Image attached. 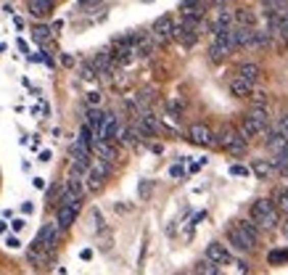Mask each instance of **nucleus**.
<instances>
[{
  "instance_id": "1",
  "label": "nucleus",
  "mask_w": 288,
  "mask_h": 275,
  "mask_svg": "<svg viewBox=\"0 0 288 275\" xmlns=\"http://www.w3.org/2000/svg\"><path fill=\"white\" fill-rule=\"evenodd\" d=\"M214 146L227 151V154H233V156H244L246 154V141L241 138V132L230 125H225L217 135H214Z\"/></svg>"
},
{
  "instance_id": "2",
  "label": "nucleus",
  "mask_w": 288,
  "mask_h": 275,
  "mask_svg": "<svg viewBox=\"0 0 288 275\" xmlns=\"http://www.w3.org/2000/svg\"><path fill=\"white\" fill-rule=\"evenodd\" d=\"M251 222L256 227H272L278 222V212L272 207V198H256L251 204Z\"/></svg>"
},
{
  "instance_id": "3",
  "label": "nucleus",
  "mask_w": 288,
  "mask_h": 275,
  "mask_svg": "<svg viewBox=\"0 0 288 275\" xmlns=\"http://www.w3.org/2000/svg\"><path fill=\"white\" fill-rule=\"evenodd\" d=\"M109 172H111V164L95 159L93 164L87 167V172H85V188L87 191H101L103 182H106V177H109Z\"/></svg>"
},
{
  "instance_id": "4",
  "label": "nucleus",
  "mask_w": 288,
  "mask_h": 275,
  "mask_svg": "<svg viewBox=\"0 0 288 275\" xmlns=\"http://www.w3.org/2000/svg\"><path fill=\"white\" fill-rule=\"evenodd\" d=\"M58 236H61V227H58L56 222H48V225L40 227V233L32 241V246L35 249H42V251H53L56 243H58Z\"/></svg>"
},
{
  "instance_id": "5",
  "label": "nucleus",
  "mask_w": 288,
  "mask_h": 275,
  "mask_svg": "<svg viewBox=\"0 0 288 275\" xmlns=\"http://www.w3.org/2000/svg\"><path fill=\"white\" fill-rule=\"evenodd\" d=\"M172 29H175V19L170 13H164V16L156 19L154 29H151V37H154L156 45H166V42H172Z\"/></svg>"
},
{
  "instance_id": "6",
  "label": "nucleus",
  "mask_w": 288,
  "mask_h": 275,
  "mask_svg": "<svg viewBox=\"0 0 288 275\" xmlns=\"http://www.w3.org/2000/svg\"><path fill=\"white\" fill-rule=\"evenodd\" d=\"M227 243H230L233 249H238V251H254V249H256V243H254L244 231H241L238 225H230V227H227Z\"/></svg>"
},
{
  "instance_id": "7",
  "label": "nucleus",
  "mask_w": 288,
  "mask_h": 275,
  "mask_svg": "<svg viewBox=\"0 0 288 275\" xmlns=\"http://www.w3.org/2000/svg\"><path fill=\"white\" fill-rule=\"evenodd\" d=\"M204 259H209V262H214V265H233V254L227 251V246L225 243H209L206 246V254H204Z\"/></svg>"
},
{
  "instance_id": "8",
  "label": "nucleus",
  "mask_w": 288,
  "mask_h": 275,
  "mask_svg": "<svg viewBox=\"0 0 288 275\" xmlns=\"http://www.w3.org/2000/svg\"><path fill=\"white\" fill-rule=\"evenodd\" d=\"M188 141L196 143V146H214V132H211L206 125H190L188 127Z\"/></svg>"
},
{
  "instance_id": "9",
  "label": "nucleus",
  "mask_w": 288,
  "mask_h": 275,
  "mask_svg": "<svg viewBox=\"0 0 288 275\" xmlns=\"http://www.w3.org/2000/svg\"><path fill=\"white\" fill-rule=\"evenodd\" d=\"M90 151L95 154V159H98V162H106V164H114V162H116V146H114V143L95 141Z\"/></svg>"
},
{
  "instance_id": "10",
  "label": "nucleus",
  "mask_w": 288,
  "mask_h": 275,
  "mask_svg": "<svg viewBox=\"0 0 288 275\" xmlns=\"http://www.w3.org/2000/svg\"><path fill=\"white\" fill-rule=\"evenodd\" d=\"M77 212H80V207H56V225L61 231H69L74 220H77Z\"/></svg>"
},
{
  "instance_id": "11",
  "label": "nucleus",
  "mask_w": 288,
  "mask_h": 275,
  "mask_svg": "<svg viewBox=\"0 0 288 275\" xmlns=\"http://www.w3.org/2000/svg\"><path fill=\"white\" fill-rule=\"evenodd\" d=\"M267 127L262 125V122H256L254 117H244V122H241V138H244V141H251V138H256V135H262Z\"/></svg>"
},
{
  "instance_id": "12",
  "label": "nucleus",
  "mask_w": 288,
  "mask_h": 275,
  "mask_svg": "<svg viewBox=\"0 0 288 275\" xmlns=\"http://www.w3.org/2000/svg\"><path fill=\"white\" fill-rule=\"evenodd\" d=\"M103 122H106V114L98 109V106H93V109H90L87 111V122H85V125L90 127V130H93V135H95V141H98V138H101V130H103Z\"/></svg>"
},
{
  "instance_id": "13",
  "label": "nucleus",
  "mask_w": 288,
  "mask_h": 275,
  "mask_svg": "<svg viewBox=\"0 0 288 275\" xmlns=\"http://www.w3.org/2000/svg\"><path fill=\"white\" fill-rule=\"evenodd\" d=\"M53 11V0H29V13L35 19H45Z\"/></svg>"
},
{
  "instance_id": "14",
  "label": "nucleus",
  "mask_w": 288,
  "mask_h": 275,
  "mask_svg": "<svg viewBox=\"0 0 288 275\" xmlns=\"http://www.w3.org/2000/svg\"><path fill=\"white\" fill-rule=\"evenodd\" d=\"M259 74H262V69H259V64H254V61H249V64H244V66L238 69V77L246 80V82H251V85L259 82Z\"/></svg>"
},
{
  "instance_id": "15",
  "label": "nucleus",
  "mask_w": 288,
  "mask_h": 275,
  "mask_svg": "<svg viewBox=\"0 0 288 275\" xmlns=\"http://www.w3.org/2000/svg\"><path fill=\"white\" fill-rule=\"evenodd\" d=\"M251 90H254V85L246 82V80H241V77H235V80L230 82V93H233L235 98H249Z\"/></svg>"
},
{
  "instance_id": "16",
  "label": "nucleus",
  "mask_w": 288,
  "mask_h": 275,
  "mask_svg": "<svg viewBox=\"0 0 288 275\" xmlns=\"http://www.w3.org/2000/svg\"><path fill=\"white\" fill-rule=\"evenodd\" d=\"M193 275H222V270H220V265L209 262V259H199L193 265Z\"/></svg>"
},
{
  "instance_id": "17",
  "label": "nucleus",
  "mask_w": 288,
  "mask_h": 275,
  "mask_svg": "<svg viewBox=\"0 0 288 275\" xmlns=\"http://www.w3.org/2000/svg\"><path fill=\"white\" fill-rule=\"evenodd\" d=\"M233 21H235V27H251V29L256 27V19H254V13H251V11H246V8L235 11Z\"/></svg>"
},
{
  "instance_id": "18",
  "label": "nucleus",
  "mask_w": 288,
  "mask_h": 275,
  "mask_svg": "<svg viewBox=\"0 0 288 275\" xmlns=\"http://www.w3.org/2000/svg\"><path fill=\"white\" fill-rule=\"evenodd\" d=\"M235 225H238L241 231H244V233H246V236H249V238H251L254 243H259V227H256V225H254L251 220H238Z\"/></svg>"
},
{
  "instance_id": "19",
  "label": "nucleus",
  "mask_w": 288,
  "mask_h": 275,
  "mask_svg": "<svg viewBox=\"0 0 288 275\" xmlns=\"http://www.w3.org/2000/svg\"><path fill=\"white\" fill-rule=\"evenodd\" d=\"M278 215H288V191H278L275 193V201H272Z\"/></svg>"
},
{
  "instance_id": "20",
  "label": "nucleus",
  "mask_w": 288,
  "mask_h": 275,
  "mask_svg": "<svg viewBox=\"0 0 288 275\" xmlns=\"http://www.w3.org/2000/svg\"><path fill=\"white\" fill-rule=\"evenodd\" d=\"M77 143H80V146H85V148H93L95 135H93V130H90L87 125H82V127H80V138H77Z\"/></svg>"
},
{
  "instance_id": "21",
  "label": "nucleus",
  "mask_w": 288,
  "mask_h": 275,
  "mask_svg": "<svg viewBox=\"0 0 288 275\" xmlns=\"http://www.w3.org/2000/svg\"><path fill=\"white\" fill-rule=\"evenodd\" d=\"M69 193H74V196H80L82 198V193H85V182H82V177H69V182L64 186Z\"/></svg>"
},
{
  "instance_id": "22",
  "label": "nucleus",
  "mask_w": 288,
  "mask_h": 275,
  "mask_svg": "<svg viewBox=\"0 0 288 275\" xmlns=\"http://www.w3.org/2000/svg\"><path fill=\"white\" fill-rule=\"evenodd\" d=\"M251 172H254L256 177H259V180H267L272 170H270V164H265V162H256V164L251 167Z\"/></svg>"
},
{
  "instance_id": "23",
  "label": "nucleus",
  "mask_w": 288,
  "mask_h": 275,
  "mask_svg": "<svg viewBox=\"0 0 288 275\" xmlns=\"http://www.w3.org/2000/svg\"><path fill=\"white\" fill-rule=\"evenodd\" d=\"M32 37L37 40V42H48V37H51V27H35V32H32Z\"/></svg>"
},
{
  "instance_id": "24",
  "label": "nucleus",
  "mask_w": 288,
  "mask_h": 275,
  "mask_svg": "<svg viewBox=\"0 0 288 275\" xmlns=\"http://www.w3.org/2000/svg\"><path fill=\"white\" fill-rule=\"evenodd\" d=\"M230 175H233V177H249L251 170H249L246 164H233V167H230Z\"/></svg>"
},
{
  "instance_id": "25",
  "label": "nucleus",
  "mask_w": 288,
  "mask_h": 275,
  "mask_svg": "<svg viewBox=\"0 0 288 275\" xmlns=\"http://www.w3.org/2000/svg\"><path fill=\"white\" fill-rule=\"evenodd\" d=\"M151 191H154V182H151V180H140V186H138V196H140V198H148Z\"/></svg>"
},
{
  "instance_id": "26",
  "label": "nucleus",
  "mask_w": 288,
  "mask_h": 275,
  "mask_svg": "<svg viewBox=\"0 0 288 275\" xmlns=\"http://www.w3.org/2000/svg\"><path fill=\"white\" fill-rule=\"evenodd\" d=\"M90 220H93V231H103V215L98 209H90Z\"/></svg>"
},
{
  "instance_id": "27",
  "label": "nucleus",
  "mask_w": 288,
  "mask_h": 275,
  "mask_svg": "<svg viewBox=\"0 0 288 275\" xmlns=\"http://www.w3.org/2000/svg\"><path fill=\"white\" fill-rule=\"evenodd\" d=\"M249 98L254 101V106H267V93H262V90H251Z\"/></svg>"
},
{
  "instance_id": "28",
  "label": "nucleus",
  "mask_w": 288,
  "mask_h": 275,
  "mask_svg": "<svg viewBox=\"0 0 288 275\" xmlns=\"http://www.w3.org/2000/svg\"><path fill=\"white\" fill-rule=\"evenodd\" d=\"M61 191H64L61 186H51V188H48V204H51V207H56V201H58V196H61Z\"/></svg>"
},
{
  "instance_id": "29",
  "label": "nucleus",
  "mask_w": 288,
  "mask_h": 275,
  "mask_svg": "<svg viewBox=\"0 0 288 275\" xmlns=\"http://www.w3.org/2000/svg\"><path fill=\"white\" fill-rule=\"evenodd\" d=\"M185 172H188V170H185L183 164H172V167H170V177H172V180H180V177H185Z\"/></svg>"
},
{
  "instance_id": "30",
  "label": "nucleus",
  "mask_w": 288,
  "mask_h": 275,
  "mask_svg": "<svg viewBox=\"0 0 288 275\" xmlns=\"http://www.w3.org/2000/svg\"><path fill=\"white\" fill-rule=\"evenodd\" d=\"M280 16V21H278V32L283 35V37H288V11L285 13H278Z\"/></svg>"
},
{
  "instance_id": "31",
  "label": "nucleus",
  "mask_w": 288,
  "mask_h": 275,
  "mask_svg": "<svg viewBox=\"0 0 288 275\" xmlns=\"http://www.w3.org/2000/svg\"><path fill=\"white\" fill-rule=\"evenodd\" d=\"M283 259H288V251H272V254H270V262H272V265L283 262Z\"/></svg>"
},
{
  "instance_id": "32",
  "label": "nucleus",
  "mask_w": 288,
  "mask_h": 275,
  "mask_svg": "<svg viewBox=\"0 0 288 275\" xmlns=\"http://www.w3.org/2000/svg\"><path fill=\"white\" fill-rule=\"evenodd\" d=\"M6 246H8V249H21L19 236H8V238H6Z\"/></svg>"
},
{
  "instance_id": "33",
  "label": "nucleus",
  "mask_w": 288,
  "mask_h": 275,
  "mask_svg": "<svg viewBox=\"0 0 288 275\" xmlns=\"http://www.w3.org/2000/svg\"><path fill=\"white\" fill-rule=\"evenodd\" d=\"M11 227H13V233H19V231H24V227H27V220L24 217H16V220L11 222Z\"/></svg>"
},
{
  "instance_id": "34",
  "label": "nucleus",
  "mask_w": 288,
  "mask_h": 275,
  "mask_svg": "<svg viewBox=\"0 0 288 275\" xmlns=\"http://www.w3.org/2000/svg\"><path fill=\"white\" fill-rule=\"evenodd\" d=\"M87 103L90 106H98L101 103V93H87Z\"/></svg>"
},
{
  "instance_id": "35",
  "label": "nucleus",
  "mask_w": 288,
  "mask_h": 275,
  "mask_svg": "<svg viewBox=\"0 0 288 275\" xmlns=\"http://www.w3.org/2000/svg\"><path fill=\"white\" fill-rule=\"evenodd\" d=\"M201 167H206V159H201V162H193V164L188 167V172H199Z\"/></svg>"
},
{
  "instance_id": "36",
  "label": "nucleus",
  "mask_w": 288,
  "mask_h": 275,
  "mask_svg": "<svg viewBox=\"0 0 288 275\" xmlns=\"http://www.w3.org/2000/svg\"><path fill=\"white\" fill-rule=\"evenodd\" d=\"M51 156H53V154H51V151H48V148H45V151H40V156H37V162H42V164H45V162H51Z\"/></svg>"
},
{
  "instance_id": "37",
  "label": "nucleus",
  "mask_w": 288,
  "mask_h": 275,
  "mask_svg": "<svg viewBox=\"0 0 288 275\" xmlns=\"http://www.w3.org/2000/svg\"><path fill=\"white\" fill-rule=\"evenodd\" d=\"M98 3H101V0H80L77 6H80V8H90V6H98Z\"/></svg>"
},
{
  "instance_id": "38",
  "label": "nucleus",
  "mask_w": 288,
  "mask_h": 275,
  "mask_svg": "<svg viewBox=\"0 0 288 275\" xmlns=\"http://www.w3.org/2000/svg\"><path fill=\"white\" fill-rule=\"evenodd\" d=\"M80 259H85V262H90V259H93V251H90V249H82V251H80Z\"/></svg>"
},
{
  "instance_id": "39",
  "label": "nucleus",
  "mask_w": 288,
  "mask_h": 275,
  "mask_svg": "<svg viewBox=\"0 0 288 275\" xmlns=\"http://www.w3.org/2000/svg\"><path fill=\"white\" fill-rule=\"evenodd\" d=\"M21 212H24V215H32V212H35V207L29 204V201H24V204H21Z\"/></svg>"
},
{
  "instance_id": "40",
  "label": "nucleus",
  "mask_w": 288,
  "mask_h": 275,
  "mask_svg": "<svg viewBox=\"0 0 288 275\" xmlns=\"http://www.w3.org/2000/svg\"><path fill=\"white\" fill-rule=\"evenodd\" d=\"M61 64H64V66H71V64H74V58H71L69 53H64V56H61Z\"/></svg>"
},
{
  "instance_id": "41",
  "label": "nucleus",
  "mask_w": 288,
  "mask_h": 275,
  "mask_svg": "<svg viewBox=\"0 0 288 275\" xmlns=\"http://www.w3.org/2000/svg\"><path fill=\"white\" fill-rule=\"evenodd\" d=\"M16 45H19V51H21V53H29V45H27V42H24V40H19V42H16Z\"/></svg>"
},
{
  "instance_id": "42",
  "label": "nucleus",
  "mask_w": 288,
  "mask_h": 275,
  "mask_svg": "<svg viewBox=\"0 0 288 275\" xmlns=\"http://www.w3.org/2000/svg\"><path fill=\"white\" fill-rule=\"evenodd\" d=\"M32 182H35V188H45V180L42 177H32Z\"/></svg>"
},
{
  "instance_id": "43",
  "label": "nucleus",
  "mask_w": 288,
  "mask_h": 275,
  "mask_svg": "<svg viewBox=\"0 0 288 275\" xmlns=\"http://www.w3.org/2000/svg\"><path fill=\"white\" fill-rule=\"evenodd\" d=\"M13 24H16V29H24V19L21 16H13Z\"/></svg>"
},
{
  "instance_id": "44",
  "label": "nucleus",
  "mask_w": 288,
  "mask_h": 275,
  "mask_svg": "<svg viewBox=\"0 0 288 275\" xmlns=\"http://www.w3.org/2000/svg\"><path fill=\"white\" fill-rule=\"evenodd\" d=\"M3 233H8V225H6V222H0V236H3Z\"/></svg>"
},
{
  "instance_id": "45",
  "label": "nucleus",
  "mask_w": 288,
  "mask_h": 275,
  "mask_svg": "<svg viewBox=\"0 0 288 275\" xmlns=\"http://www.w3.org/2000/svg\"><path fill=\"white\" fill-rule=\"evenodd\" d=\"M58 275H69V272H66V270H64V267H61V270H58Z\"/></svg>"
},
{
  "instance_id": "46",
  "label": "nucleus",
  "mask_w": 288,
  "mask_h": 275,
  "mask_svg": "<svg viewBox=\"0 0 288 275\" xmlns=\"http://www.w3.org/2000/svg\"><path fill=\"white\" fill-rule=\"evenodd\" d=\"M217 3H230V0H217Z\"/></svg>"
},
{
  "instance_id": "47",
  "label": "nucleus",
  "mask_w": 288,
  "mask_h": 275,
  "mask_svg": "<svg viewBox=\"0 0 288 275\" xmlns=\"http://www.w3.org/2000/svg\"><path fill=\"white\" fill-rule=\"evenodd\" d=\"M285 45H288V37H285Z\"/></svg>"
}]
</instances>
